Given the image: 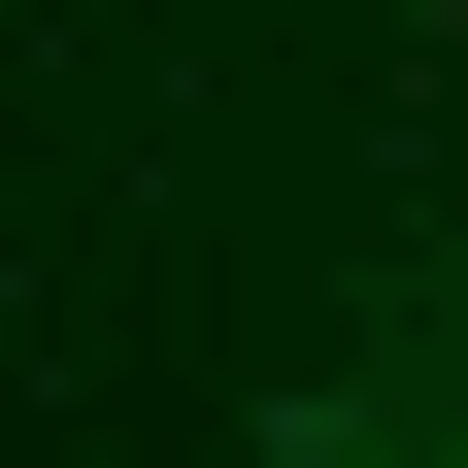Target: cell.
<instances>
[{
  "label": "cell",
  "instance_id": "cell-1",
  "mask_svg": "<svg viewBox=\"0 0 468 468\" xmlns=\"http://www.w3.org/2000/svg\"><path fill=\"white\" fill-rule=\"evenodd\" d=\"M401 401H435V468H468V302H435V368H401Z\"/></svg>",
  "mask_w": 468,
  "mask_h": 468
}]
</instances>
